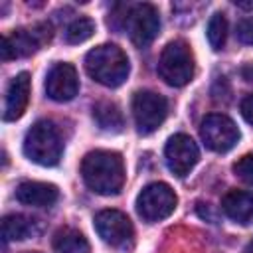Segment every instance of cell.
Listing matches in <instances>:
<instances>
[{
  "mask_svg": "<svg viewBox=\"0 0 253 253\" xmlns=\"http://www.w3.org/2000/svg\"><path fill=\"white\" fill-rule=\"evenodd\" d=\"M81 176L95 194L117 196L125 184L123 158L113 150H91L81 162Z\"/></svg>",
  "mask_w": 253,
  "mask_h": 253,
  "instance_id": "1",
  "label": "cell"
},
{
  "mask_svg": "<svg viewBox=\"0 0 253 253\" xmlns=\"http://www.w3.org/2000/svg\"><path fill=\"white\" fill-rule=\"evenodd\" d=\"M87 73L105 87H119L128 77L130 65L125 51L113 43H103L93 47L85 55Z\"/></svg>",
  "mask_w": 253,
  "mask_h": 253,
  "instance_id": "2",
  "label": "cell"
},
{
  "mask_svg": "<svg viewBox=\"0 0 253 253\" xmlns=\"http://www.w3.org/2000/svg\"><path fill=\"white\" fill-rule=\"evenodd\" d=\"M63 142L51 121H38L24 136V154L40 166H55L61 158Z\"/></svg>",
  "mask_w": 253,
  "mask_h": 253,
  "instance_id": "3",
  "label": "cell"
},
{
  "mask_svg": "<svg viewBox=\"0 0 253 253\" xmlns=\"http://www.w3.org/2000/svg\"><path fill=\"white\" fill-rule=\"evenodd\" d=\"M160 77L172 87H184L194 77V53L186 42H170L158 61Z\"/></svg>",
  "mask_w": 253,
  "mask_h": 253,
  "instance_id": "4",
  "label": "cell"
},
{
  "mask_svg": "<svg viewBox=\"0 0 253 253\" xmlns=\"http://www.w3.org/2000/svg\"><path fill=\"white\" fill-rule=\"evenodd\" d=\"M178 198L174 190L164 182H154L142 188L136 198V211L146 221H160L166 219L176 210Z\"/></svg>",
  "mask_w": 253,
  "mask_h": 253,
  "instance_id": "5",
  "label": "cell"
},
{
  "mask_svg": "<svg viewBox=\"0 0 253 253\" xmlns=\"http://www.w3.org/2000/svg\"><path fill=\"white\" fill-rule=\"evenodd\" d=\"M168 115V101L154 91H138L132 97V117L140 134L154 132Z\"/></svg>",
  "mask_w": 253,
  "mask_h": 253,
  "instance_id": "6",
  "label": "cell"
},
{
  "mask_svg": "<svg viewBox=\"0 0 253 253\" xmlns=\"http://www.w3.org/2000/svg\"><path fill=\"white\" fill-rule=\"evenodd\" d=\"M126 32L136 47L150 45L160 32V16L152 4H134L125 18Z\"/></svg>",
  "mask_w": 253,
  "mask_h": 253,
  "instance_id": "7",
  "label": "cell"
},
{
  "mask_svg": "<svg viewBox=\"0 0 253 253\" xmlns=\"http://www.w3.org/2000/svg\"><path fill=\"white\" fill-rule=\"evenodd\" d=\"M95 231L99 233V237L117 249H126L132 243L134 237V229L130 219L126 217V213L119 211V210H101L95 219H93Z\"/></svg>",
  "mask_w": 253,
  "mask_h": 253,
  "instance_id": "8",
  "label": "cell"
},
{
  "mask_svg": "<svg viewBox=\"0 0 253 253\" xmlns=\"http://www.w3.org/2000/svg\"><path fill=\"white\" fill-rule=\"evenodd\" d=\"M200 134L204 144L213 152H227L239 140V128L229 117L221 113L206 115L200 125Z\"/></svg>",
  "mask_w": 253,
  "mask_h": 253,
  "instance_id": "9",
  "label": "cell"
},
{
  "mask_svg": "<svg viewBox=\"0 0 253 253\" xmlns=\"http://www.w3.org/2000/svg\"><path fill=\"white\" fill-rule=\"evenodd\" d=\"M51 38L49 26L47 24H40L32 30H14L12 34H6L2 38V59H16V57H26L34 51L40 49V45L43 42H47Z\"/></svg>",
  "mask_w": 253,
  "mask_h": 253,
  "instance_id": "10",
  "label": "cell"
},
{
  "mask_svg": "<svg viewBox=\"0 0 253 253\" xmlns=\"http://www.w3.org/2000/svg\"><path fill=\"white\" fill-rule=\"evenodd\" d=\"M164 156H166V164H168L170 172L178 178H184L196 166V162L200 158V150H198V144L188 134L180 132V134H174L168 138Z\"/></svg>",
  "mask_w": 253,
  "mask_h": 253,
  "instance_id": "11",
  "label": "cell"
},
{
  "mask_svg": "<svg viewBox=\"0 0 253 253\" xmlns=\"http://www.w3.org/2000/svg\"><path fill=\"white\" fill-rule=\"evenodd\" d=\"M79 91V77L71 63H55L45 77V93L57 103L71 101Z\"/></svg>",
  "mask_w": 253,
  "mask_h": 253,
  "instance_id": "12",
  "label": "cell"
},
{
  "mask_svg": "<svg viewBox=\"0 0 253 253\" xmlns=\"http://www.w3.org/2000/svg\"><path fill=\"white\" fill-rule=\"evenodd\" d=\"M30 87H32V79L30 73L22 71L18 73L8 89H6V103H4V121H16L24 115L28 103H30Z\"/></svg>",
  "mask_w": 253,
  "mask_h": 253,
  "instance_id": "13",
  "label": "cell"
},
{
  "mask_svg": "<svg viewBox=\"0 0 253 253\" xmlns=\"http://www.w3.org/2000/svg\"><path fill=\"white\" fill-rule=\"evenodd\" d=\"M59 198V190L53 184L47 182H20L16 188V200L26 204V206H36V208H45L55 204Z\"/></svg>",
  "mask_w": 253,
  "mask_h": 253,
  "instance_id": "14",
  "label": "cell"
},
{
  "mask_svg": "<svg viewBox=\"0 0 253 253\" xmlns=\"http://www.w3.org/2000/svg\"><path fill=\"white\" fill-rule=\"evenodd\" d=\"M221 210L235 223L247 225L253 219V194L243 190H229L221 200Z\"/></svg>",
  "mask_w": 253,
  "mask_h": 253,
  "instance_id": "15",
  "label": "cell"
},
{
  "mask_svg": "<svg viewBox=\"0 0 253 253\" xmlns=\"http://www.w3.org/2000/svg\"><path fill=\"white\" fill-rule=\"evenodd\" d=\"M53 249L57 253H91L87 237L73 227H63L53 235Z\"/></svg>",
  "mask_w": 253,
  "mask_h": 253,
  "instance_id": "16",
  "label": "cell"
},
{
  "mask_svg": "<svg viewBox=\"0 0 253 253\" xmlns=\"http://www.w3.org/2000/svg\"><path fill=\"white\" fill-rule=\"evenodd\" d=\"M93 119L99 125V128L107 130V132H119L125 126V119H123L121 109L109 101H101L93 107Z\"/></svg>",
  "mask_w": 253,
  "mask_h": 253,
  "instance_id": "17",
  "label": "cell"
},
{
  "mask_svg": "<svg viewBox=\"0 0 253 253\" xmlns=\"http://www.w3.org/2000/svg\"><path fill=\"white\" fill-rule=\"evenodd\" d=\"M34 233H36L34 219H30L26 215H20V213L4 215V219H2V237L6 241H22V239H28Z\"/></svg>",
  "mask_w": 253,
  "mask_h": 253,
  "instance_id": "18",
  "label": "cell"
},
{
  "mask_svg": "<svg viewBox=\"0 0 253 253\" xmlns=\"http://www.w3.org/2000/svg\"><path fill=\"white\" fill-rule=\"evenodd\" d=\"M93 34H95V22L91 18H77L65 30V42L67 43H83Z\"/></svg>",
  "mask_w": 253,
  "mask_h": 253,
  "instance_id": "19",
  "label": "cell"
},
{
  "mask_svg": "<svg viewBox=\"0 0 253 253\" xmlns=\"http://www.w3.org/2000/svg\"><path fill=\"white\" fill-rule=\"evenodd\" d=\"M227 38V20L223 14H213L208 22V42L211 45V49H221Z\"/></svg>",
  "mask_w": 253,
  "mask_h": 253,
  "instance_id": "20",
  "label": "cell"
},
{
  "mask_svg": "<svg viewBox=\"0 0 253 253\" xmlns=\"http://www.w3.org/2000/svg\"><path fill=\"white\" fill-rule=\"evenodd\" d=\"M233 172L241 182L253 186V154H243L233 164Z\"/></svg>",
  "mask_w": 253,
  "mask_h": 253,
  "instance_id": "21",
  "label": "cell"
},
{
  "mask_svg": "<svg viewBox=\"0 0 253 253\" xmlns=\"http://www.w3.org/2000/svg\"><path fill=\"white\" fill-rule=\"evenodd\" d=\"M235 34H237V40H239L241 43L253 45V18H243V20H239Z\"/></svg>",
  "mask_w": 253,
  "mask_h": 253,
  "instance_id": "22",
  "label": "cell"
},
{
  "mask_svg": "<svg viewBox=\"0 0 253 253\" xmlns=\"http://www.w3.org/2000/svg\"><path fill=\"white\" fill-rule=\"evenodd\" d=\"M241 115H243V119L253 126V95H247V97L241 101Z\"/></svg>",
  "mask_w": 253,
  "mask_h": 253,
  "instance_id": "23",
  "label": "cell"
},
{
  "mask_svg": "<svg viewBox=\"0 0 253 253\" xmlns=\"http://www.w3.org/2000/svg\"><path fill=\"white\" fill-rule=\"evenodd\" d=\"M241 73H243L245 81H253V63H247V65L241 69Z\"/></svg>",
  "mask_w": 253,
  "mask_h": 253,
  "instance_id": "24",
  "label": "cell"
},
{
  "mask_svg": "<svg viewBox=\"0 0 253 253\" xmlns=\"http://www.w3.org/2000/svg\"><path fill=\"white\" fill-rule=\"evenodd\" d=\"M235 6L241 8V10H253V2H241V0H235Z\"/></svg>",
  "mask_w": 253,
  "mask_h": 253,
  "instance_id": "25",
  "label": "cell"
},
{
  "mask_svg": "<svg viewBox=\"0 0 253 253\" xmlns=\"http://www.w3.org/2000/svg\"><path fill=\"white\" fill-rule=\"evenodd\" d=\"M245 253H253V241L247 245V249H245Z\"/></svg>",
  "mask_w": 253,
  "mask_h": 253,
  "instance_id": "26",
  "label": "cell"
},
{
  "mask_svg": "<svg viewBox=\"0 0 253 253\" xmlns=\"http://www.w3.org/2000/svg\"><path fill=\"white\" fill-rule=\"evenodd\" d=\"M28 253H38V251H28Z\"/></svg>",
  "mask_w": 253,
  "mask_h": 253,
  "instance_id": "27",
  "label": "cell"
}]
</instances>
